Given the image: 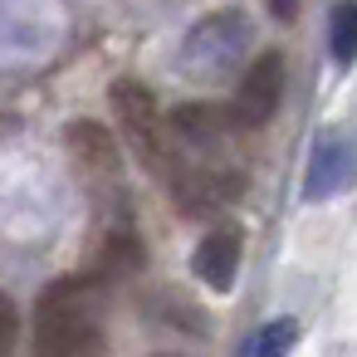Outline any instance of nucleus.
I'll return each instance as SVG.
<instances>
[{"instance_id":"13","label":"nucleus","mask_w":357,"mask_h":357,"mask_svg":"<svg viewBox=\"0 0 357 357\" xmlns=\"http://www.w3.org/2000/svg\"><path fill=\"white\" fill-rule=\"evenodd\" d=\"M15 337H20V313H15L10 294H0V352H10Z\"/></svg>"},{"instance_id":"11","label":"nucleus","mask_w":357,"mask_h":357,"mask_svg":"<svg viewBox=\"0 0 357 357\" xmlns=\"http://www.w3.org/2000/svg\"><path fill=\"white\" fill-rule=\"evenodd\" d=\"M328 50H333V64L347 69L352 54H357V6L352 0H337L328 10Z\"/></svg>"},{"instance_id":"9","label":"nucleus","mask_w":357,"mask_h":357,"mask_svg":"<svg viewBox=\"0 0 357 357\" xmlns=\"http://www.w3.org/2000/svg\"><path fill=\"white\" fill-rule=\"evenodd\" d=\"M167 132H176L186 147H215V142H225L240 128H235L225 103H176L167 113Z\"/></svg>"},{"instance_id":"10","label":"nucleus","mask_w":357,"mask_h":357,"mask_svg":"<svg viewBox=\"0 0 357 357\" xmlns=\"http://www.w3.org/2000/svg\"><path fill=\"white\" fill-rule=\"evenodd\" d=\"M142 264H147V250H142V240H137L132 225L103 230V240H98V250H93V274H98V279L118 284V279H128V274H142Z\"/></svg>"},{"instance_id":"8","label":"nucleus","mask_w":357,"mask_h":357,"mask_svg":"<svg viewBox=\"0 0 357 357\" xmlns=\"http://www.w3.org/2000/svg\"><path fill=\"white\" fill-rule=\"evenodd\" d=\"M240 255H245V230L240 225H215L191 250V274L211 294H230L235 289V274H240Z\"/></svg>"},{"instance_id":"7","label":"nucleus","mask_w":357,"mask_h":357,"mask_svg":"<svg viewBox=\"0 0 357 357\" xmlns=\"http://www.w3.org/2000/svg\"><path fill=\"white\" fill-rule=\"evenodd\" d=\"M352 186V137L342 128H328L313 137L308 172H303V201H333Z\"/></svg>"},{"instance_id":"5","label":"nucleus","mask_w":357,"mask_h":357,"mask_svg":"<svg viewBox=\"0 0 357 357\" xmlns=\"http://www.w3.org/2000/svg\"><path fill=\"white\" fill-rule=\"evenodd\" d=\"M284 84H289V69H284V54L279 50H259L250 64H240V84H235V98L225 103L235 128L240 132H255L264 128L279 103H284Z\"/></svg>"},{"instance_id":"1","label":"nucleus","mask_w":357,"mask_h":357,"mask_svg":"<svg viewBox=\"0 0 357 357\" xmlns=\"http://www.w3.org/2000/svg\"><path fill=\"white\" fill-rule=\"evenodd\" d=\"M108 279H98L93 269L84 274H64L54 279L40 298H35V352L40 357H84V352H103L108 347Z\"/></svg>"},{"instance_id":"6","label":"nucleus","mask_w":357,"mask_h":357,"mask_svg":"<svg viewBox=\"0 0 357 357\" xmlns=\"http://www.w3.org/2000/svg\"><path fill=\"white\" fill-rule=\"evenodd\" d=\"M162 181H172V196H176L181 215H215V211H225L245 191V176L230 172V167H220V162H206V167L172 162Z\"/></svg>"},{"instance_id":"14","label":"nucleus","mask_w":357,"mask_h":357,"mask_svg":"<svg viewBox=\"0 0 357 357\" xmlns=\"http://www.w3.org/2000/svg\"><path fill=\"white\" fill-rule=\"evenodd\" d=\"M264 6H269V15H274V20H294L303 0H264Z\"/></svg>"},{"instance_id":"2","label":"nucleus","mask_w":357,"mask_h":357,"mask_svg":"<svg viewBox=\"0 0 357 357\" xmlns=\"http://www.w3.org/2000/svg\"><path fill=\"white\" fill-rule=\"evenodd\" d=\"M250 45H255V20H250L240 6L206 10V15L186 30V40H181V74L196 79V84L230 79V74H240Z\"/></svg>"},{"instance_id":"12","label":"nucleus","mask_w":357,"mask_h":357,"mask_svg":"<svg viewBox=\"0 0 357 357\" xmlns=\"http://www.w3.org/2000/svg\"><path fill=\"white\" fill-rule=\"evenodd\" d=\"M298 342V323L294 318H269L259 333H250L245 342H240V352H250V357H274V352H289Z\"/></svg>"},{"instance_id":"4","label":"nucleus","mask_w":357,"mask_h":357,"mask_svg":"<svg viewBox=\"0 0 357 357\" xmlns=\"http://www.w3.org/2000/svg\"><path fill=\"white\" fill-rule=\"evenodd\" d=\"M64 147H69L74 176L84 181L89 196L123 201V147H118L113 128H103L98 118H74L64 132Z\"/></svg>"},{"instance_id":"3","label":"nucleus","mask_w":357,"mask_h":357,"mask_svg":"<svg viewBox=\"0 0 357 357\" xmlns=\"http://www.w3.org/2000/svg\"><path fill=\"white\" fill-rule=\"evenodd\" d=\"M108 108L118 118L123 142L137 152V162H147L157 176H167V167H172V157H167V113H162L157 93L142 79H113Z\"/></svg>"}]
</instances>
